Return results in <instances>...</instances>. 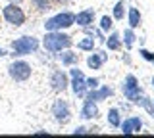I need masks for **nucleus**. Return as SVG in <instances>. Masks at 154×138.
<instances>
[{
    "label": "nucleus",
    "mask_w": 154,
    "mask_h": 138,
    "mask_svg": "<svg viewBox=\"0 0 154 138\" xmlns=\"http://www.w3.org/2000/svg\"><path fill=\"white\" fill-rule=\"evenodd\" d=\"M73 37L66 31H45L41 39V48L48 54H58L66 48H73Z\"/></svg>",
    "instance_id": "nucleus-1"
},
{
    "label": "nucleus",
    "mask_w": 154,
    "mask_h": 138,
    "mask_svg": "<svg viewBox=\"0 0 154 138\" xmlns=\"http://www.w3.org/2000/svg\"><path fill=\"white\" fill-rule=\"evenodd\" d=\"M10 54L12 58H27V56H35L41 50V39L35 35H21L17 39L10 42Z\"/></svg>",
    "instance_id": "nucleus-2"
},
{
    "label": "nucleus",
    "mask_w": 154,
    "mask_h": 138,
    "mask_svg": "<svg viewBox=\"0 0 154 138\" xmlns=\"http://www.w3.org/2000/svg\"><path fill=\"white\" fill-rule=\"evenodd\" d=\"M73 25H75V13L71 10H62V12L48 16L45 23H42V29L45 31H67Z\"/></svg>",
    "instance_id": "nucleus-3"
},
{
    "label": "nucleus",
    "mask_w": 154,
    "mask_h": 138,
    "mask_svg": "<svg viewBox=\"0 0 154 138\" xmlns=\"http://www.w3.org/2000/svg\"><path fill=\"white\" fill-rule=\"evenodd\" d=\"M119 90H122L123 100L131 102L133 106L144 96V88L141 87V81H139V77H137V75H133V73H127V75L123 77Z\"/></svg>",
    "instance_id": "nucleus-4"
},
{
    "label": "nucleus",
    "mask_w": 154,
    "mask_h": 138,
    "mask_svg": "<svg viewBox=\"0 0 154 138\" xmlns=\"http://www.w3.org/2000/svg\"><path fill=\"white\" fill-rule=\"evenodd\" d=\"M6 71H8V77L12 83H27L33 77V65L23 58H14L8 63Z\"/></svg>",
    "instance_id": "nucleus-5"
},
{
    "label": "nucleus",
    "mask_w": 154,
    "mask_h": 138,
    "mask_svg": "<svg viewBox=\"0 0 154 138\" xmlns=\"http://www.w3.org/2000/svg\"><path fill=\"white\" fill-rule=\"evenodd\" d=\"M0 13H2L4 23H8L10 27H16V29H17V27H23L27 23V13L21 8V4L6 2L2 6V10H0Z\"/></svg>",
    "instance_id": "nucleus-6"
},
{
    "label": "nucleus",
    "mask_w": 154,
    "mask_h": 138,
    "mask_svg": "<svg viewBox=\"0 0 154 138\" xmlns=\"http://www.w3.org/2000/svg\"><path fill=\"white\" fill-rule=\"evenodd\" d=\"M69 90L71 94L77 98V100H83L85 94H87V75L83 69H79V65H73V67H69Z\"/></svg>",
    "instance_id": "nucleus-7"
},
{
    "label": "nucleus",
    "mask_w": 154,
    "mask_h": 138,
    "mask_svg": "<svg viewBox=\"0 0 154 138\" xmlns=\"http://www.w3.org/2000/svg\"><path fill=\"white\" fill-rule=\"evenodd\" d=\"M50 113H52V117H54V121L58 123V125H62V127H66L67 123L71 121V117H73V111H71L69 102L62 98V94L52 102Z\"/></svg>",
    "instance_id": "nucleus-8"
},
{
    "label": "nucleus",
    "mask_w": 154,
    "mask_h": 138,
    "mask_svg": "<svg viewBox=\"0 0 154 138\" xmlns=\"http://www.w3.org/2000/svg\"><path fill=\"white\" fill-rule=\"evenodd\" d=\"M48 84H50V90L56 94H64L69 90V73L62 67H54L48 77Z\"/></svg>",
    "instance_id": "nucleus-9"
},
{
    "label": "nucleus",
    "mask_w": 154,
    "mask_h": 138,
    "mask_svg": "<svg viewBox=\"0 0 154 138\" xmlns=\"http://www.w3.org/2000/svg\"><path fill=\"white\" fill-rule=\"evenodd\" d=\"M143 127H144V123H143V119L141 115H133V113H129L125 119H122V125H119V132L125 136H129V134H137V132H141L143 131Z\"/></svg>",
    "instance_id": "nucleus-10"
},
{
    "label": "nucleus",
    "mask_w": 154,
    "mask_h": 138,
    "mask_svg": "<svg viewBox=\"0 0 154 138\" xmlns=\"http://www.w3.org/2000/svg\"><path fill=\"white\" fill-rule=\"evenodd\" d=\"M114 94H116V90L110 87V84H100L98 88H89L87 90L83 100H91V102L100 104V102H106L108 98H114Z\"/></svg>",
    "instance_id": "nucleus-11"
},
{
    "label": "nucleus",
    "mask_w": 154,
    "mask_h": 138,
    "mask_svg": "<svg viewBox=\"0 0 154 138\" xmlns=\"http://www.w3.org/2000/svg\"><path fill=\"white\" fill-rule=\"evenodd\" d=\"M110 60V54H108V50H93V52H89V56H87V60H85V63H87V67L89 69H93V71H98V69H102L104 67V63Z\"/></svg>",
    "instance_id": "nucleus-12"
},
{
    "label": "nucleus",
    "mask_w": 154,
    "mask_h": 138,
    "mask_svg": "<svg viewBox=\"0 0 154 138\" xmlns=\"http://www.w3.org/2000/svg\"><path fill=\"white\" fill-rule=\"evenodd\" d=\"M56 58V61L62 65V67H73V65H79V54L73 50V48H66L62 52H58V54H52Z\"/></svg>",
    "instance_id": "nucleus-13"
},
{
    "label": "nucleus",
    "mask_w": 154,
    "mask_h": 138,
    "mask_svg": "<svg viewBox=\"0 0 154 138\" xmlns=\"http://www.w3.org/2000/svg\"><path fill=\"white\" fill-rule=\"evenodd\" d=\"M100 117V107L96 102L91 100H83V106L79 109V119L81 121H96Z\"/></svg>",
    "instance_id": "nucleus-14"
},
{
    "label": "nucleus",
    "mask_w": 154,
    "mask_h": 138,
    "mask_svg": "<svg viewBox=\"0 0 154 138\" xmlns=\"http://www.w3.org/2000/svg\"><path fill=\"white\" fill-rule=\"evenodd\" d=\"M94 21H96L94 8H85V10L75 13V25L81 27V29H83V27H89V25H94Z\"/></svg>",
    "instance_id": "nucleus-15"
},
{
    "label": "nucleus",
    "mask_w": 154,
    "mask_h": 138,
    "mask_svg": "<svg viewBox=\"0 0 154 138\" xmlns=\"http://www.w3.org/2000/svg\"><path fill=\"white\" fill-rule=\"evenodd\" d=\"M104 46L108 52H119L123 48V42H122V33L119 31H110L106 35V40H104Z\"/></svg>",
    "instance_id": "nucleus-16"
},
{
    "label": "nucleus",
    "mask_w": 154,
    "mask_h": 138,
    "mask_svg": "<svg viewBox=\"0 0 154 138\" xmlns=\"http://www.w3.org/2000/svg\"><path fill=\"white\" fill-rule=\"evenodd\" d=\"M125 19H127V25L131 27V29H141L143 25V13L139 10V6H127V16H125Z\"/></svg>",
    "instance_id": "nucleus-17"
},
{
    "label": "nucleus",
    "mask_w": 154,
    "mask_h": 138,
    "mask_svg": "<svg viewBox=\"0 0 154 138\" xmlns=\"http://www.w3.org/2000/svg\"><path fill=\"white\" fill-rule=\"evenodd\" d=\"M137 39H139V37H137V31L131 29L129 25L122 31V42H123V48H125V50L131 52V50H133V46L137 44Z\"/></svg>",
    "instance_id": "nucleus-18"
},
{
    "label": "nucleus",
    "mask_w": 154,
    "mask_h": 138,
    "mask_svg": "<svg viewBox=\"0 0 154 138\" xmlns=\"http://www.w3.org/2000/svg\"><path fill=\"white\" fill-rule=\"evenodd\" d=\"M122 111H119V107L118 106H114V107H110L108 111H106V123H108V127H112V128H119V125H122Z\"/></svg>",
    "instance_id": "nucleus-19"
},
{
    "label": "nucleus",
    "mask_w": 154,
    "mask_h": 138,
    "mask_svg": "<svg viewBox=\"0 0 154 138\" xmlns=\"http://www.w3.org/2000/svg\"><path fill=\"white\" fill-rule=\"evenodd\" d=\"M96 44H98V40H96L94 37L83 35L79 40H77V50H79V52H93L96 48Z\"/></svg>",
    "instance_id": "nucleus-20"
},
{
    "label": "nucleus",
    "mask_w": 154,
    "mask_h": 138,
    "mask_svg": "<svg viewBox=\"0 0 154 138\" xmlns=\"http://www.w3.org/2000/svg\"><path fill=\"white\" fill-rule=\"evenodd\" d=\"M125 16H127V4H125V0H118V2L114 4V8H112L114 21H123Z\"/></svg>",
    "instance_id": "nucleus-21"
},
{
    "label": "nucleus",
    "mask_w": 154,
    "mask_h": 138,
    "mask_svg": "<svg viewBox=\"0 0 154 138\" xmlns=\"http://www.w3.org/2000/svg\"><path fill=\"white\" fill-rule=\"evenodd\" d=\"M98 29L102 31V33H106V35H108L110 31H114V17L108 16V13L100 16V19H98Z\"/></svg>",
    "instance_id": "nucleus-22"
},
{
    "label": "nucleus",
    "mask_w": 154,
    "mask_h": 138,
    "mask_svg": "<svg viewBox=\"0 0 154 138\" xmlns=\"http://www.w3.org/2000/svg\"><path fill=\"white\" fill-rule=\"evenodd\" d=\"M29 2H31V6L35 8V12H38V13H46L54 8L50 0H29Z\"/></svg>",
    "instance_id": "nucleus-23"
},
{
    "label": "nucleus",
    "mask_w": 154,
    "mask_h": 138,
    "mask_svg": "<svg viewBox=\"0 0 154 138\" xmlns=\"http://www.w3.org/2000/svg\"><path fill=\"white\" fill-rule=\"evenodd\" d=\"M135 106L141 107V109H144V111H146L150 117H154V104H152V98H150V96H146V94H144V96L139 100Z\"/></svg>",
    "instance_id": "nucleus-24"
},
{
    "label": "nucleus",
    "mask_w": 154,
    "mask_h": 138,
    "mask_svg": "<svg viewBox=\"0 0 154 138\" xmlns=\"http://www.w3.org/2000/svg\"><path fill=\"white\" fill-rule=\"evenodd\" d=\"M139 56H141L144 61H148V63H152V61H154V52L146 50V48H139Z\"/></svg>",
    "instance_id": "nucleus-25"
},
{
    "label": "nucleus",
    "mask_w": 154,
    "mask_h": 138,
    "mask_svg": "<svg viewBox=\"0 0 154 138\" xmlns=\"http://www.w3.org/2000/svg\"><path fill=\"white\" fill-rule=\"evenodd\" d=\"M71 134H75V136H77V134H79V136H81V134H91V128L85 127V125H79V127H75L73 131H71Z\"/></svg>",
    "instance_id": "nucleus-26"
},
{
    "label": "nucleus",
    "mask_w": 154,
    "mask_h": 138,
    "mask_svg": "<svg viewBox=\"0 0 154 138\" xmlns=\"http://www.w3.org/2000/svg\"><path fill=\"white\" fill-rule=\"evenodd\" d=\"M100 79L98 77H87V88H98Z\"/></svg>",
    "instance_id": "nucleus-27"
},
{
    "label": "nucleus",
    "mask_w": 154,
    "mask_h": 138,
    "mask_svg": "<svg viewBox=\"0 0 154 138\" xmlns=\"http://www.w3.org/2000/svg\"><path fill=\"white\" fill-rule=\"evenodd\" d=\"M122 61L125 65H131V54H129V50H125L123 54H122Z\"/></svg>",
    "instance_id": "nucleus-28"
},
{
    "label": "nucleus",
    "mask_w": 154,
    "mask_h": 138,
    "mask_svg": "<svg viewBox=\"0 0 154 138\" xmlns=\"http://www.w3.org/2000/svg\"><path fill=\"white\" fill-rule=\"evenodd\" d=\"M10 54V48H4V46H0V58H4V56Z\"/></svg>",
    "instance_id": "nucleus-29"
},
{
    "label": "nucleus",
    "mask_w": 154,
    "mask_h": 138,
    "mask_svg": "<svg viewBox=\"0 0 154 138\" xmlns=\"http://www.w3.org/2000/svg\"><path fill=\"white\" fill-rule=\"evenodd\" d=\"M52 6H62V4H67V0H50Z\"/></svg>",
    "instance_id": "nucleus-30"
},
{
    "label": "nucleus",
    "mask_w": 154,
    "mask_h": 138,
    "mask_svg": "<svg viewBox=\"0 0 154 138\" xmlns=\"http://www.w3.org/2000/svg\"><path fill=\"white\" fill-rule=\"evenodd\" d=\"M35 134H38V136H41V134H50V132H48V131H45V128H38V131H35Z\"/></svg>",
    "instance_id": "nucleus-31"
},
{
    "label": "nucleus",
    "mask_w": 154,
    "mask_h": 138,
    "mask_svg": "<svg viewBox=\"0 0 154 138\" xmlns=\"http://www.w3.org/2000/svg\"><path fill=\"white\" fill-rule=\"evenodd\" d=\"M6 2H14V4H23L25 0H6Z\"/></svg>",
    "instance_id": "nucleus-32"
},
{
    "label": "nucleus",
    "mask_w": 154,
    "mask_h": 138,
    "mask_svg": "<svg viewBox=\"0 0 154 138\" xmlns=\"http://www.w3.org/2000/svg\"><path fill=\"white\" fill-rule=\"evenodd\" d=\"M150 87H152V92H154V77L150 79Z\"/></svg>",
    "instance_id": "nucleus-33"
},
{
    "label": "nucleus",
    "mask_w": 154,
    "mask_h": 138,
    "mask_svg": "<svg viewBox=\"0 0 154 138\" xmlns=\"http://www.w3.org/2000/svg\"><path fill=\"white\" fill-rule=\"evenodd\" d=\"M67 2H73V0H67Z\"/></svg>",
    "instance_id": "nucleus-34"
},
{
    "label": "nucleus",
    "mask_w": 154,
    "mask_h": 138,
    "mask_svg": "<svg viewBox=\"0 0 154 138\" xmlns=\"http://www.w3.org/2000/svg\"><path fill=\"white\" fill-rule=\"evenodd\" d=\"M152 104H154V98H152Z\"/></svg>",
    "instance_id": "nucleus-35"
},
{
    "label": "nucleus",
    "mask_w": 154,
    "mask_h": 138,
    "mask_svg": "<svg viewBox=\"0 0 154 138\" xmlns=\"http://www.w3.org/2000/svg\"><path fill=\"white\" fill-rule=\"evenodd\" d=\"M152 65H154V61H152Z\"/></svg>",
    "instance_id": "nucleus-36"
}]
</instances>
